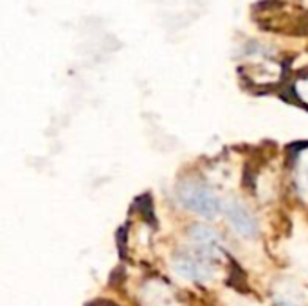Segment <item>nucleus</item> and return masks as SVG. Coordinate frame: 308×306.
<instances>
[{
  "mask_svg": "<svg viewBox=\"0 0 308 306\" xmlns=\"http://www.w3.org/2000/svg\"><path fill=\"white\" fill-rule=\"evenodd\" d=\"M177 270L182 274V276L189 277V279H197V281H202V279H207L209 277V268L204 261L200 259H193V257H180L177 261Z\"/></svg>",
  "mask_w": 308,
  "mask_h": 306,
  "instance_id": "obj_3",
  "label": "nucleus"
},
{
  "mask_svg": "<svg viewBox=\"0 0 308 306\" xmlns=\"http://www.w3.org/2000/svg\"><path fill=\"white\" fill-rule=\"evenodd\" d=\"M179 197L184 202L186 207L193 209L195 212H199L205 218H211L220 209L218 200L211 195V191L197 182L182 184L179 189Z\"/></svg>",
  "mask_w": 308,
  "mask_h": 306,
  "instance_id": "obj_1",
  "label": "nucleus"
},
{
  "mask_svg": "<svg viewBox=\"0 0 308 306\" xmlns=\"http://www.w3.org/2000/svg\"><path fill=\"white\" fill-rule=\"evenodd\" d=\"M279 306H294V305H290V303H279Z\"/></svg>",
  "mask_w": 308,
  "mask_h": 306,
  "instance_id": "obj_9",
  "label": "nucleus"
},
{
  "mask_svg": "<svg viewBox=\"0 0 308 306\" xmlns=\"http://www.w3.org/2000/svg\"><path fill=\"white\" fill-rule=\"evenodd\" d=\"M115 238H117V247H119V256L124 257L126 256V227H121L119 231L115 232Z\"/></svg>",
  "mask_w": 308,
  "mask_h": 306,
  "instance_id": "obj_7",
  "label": "nucleus"
},
{
  "mask_svg": "<svg viewBox=\"0 0 308 306\" xmlns=\"http://www.w3.org/2000/svg\"><path fill=\"white\" fill-rule=\"evenodd\" d=\"M132 207L135 211H139L144 218H146V222L155 225V214H154V204H152V198L150 195H141L139 198H135L134 200V205Z\"/></svg>",
  "mask_w": 308,
  "mask_h": 306,
  "instance_id": "obj_4",
  "label": "nucleus"
},
{
  "mask_svg": "<svg viewBox=\"0 0 308 306\" xmlns=\"http://www.w3.org/2000/svg\"><path fill=\"white\" fill-rule=\"evenodd\" d=\"M254 180H256V175H254L253 168H251V166H245V169H244V184H245V186H249L251 189H254Z\"/></svg>",
  "mask_w": 308,
  "mask_h": 306,
  "instance_id": "obj_8",
  "label": "nucleus"
},
{
  "mask_svg": "<svg viewBox=\"0 0 308 306\" xmlns=\"http://www.w3.org/2000/svg\"><path fill=\"white\" fill-rule=\"evenodd\" d=\"M227 216L233 222V225L238 229L240 234H244L247 238H254L258 232V222L256 218L247 211V209L238 202H229L227 204Z\"/></svg>",
  "mask_w": 308,
  "mask_h": 306,
  "instance_id": "obj_2",
  "label": "nucleus"
},
{
  "mask_svg": "<svg viewBox=\"0 0 308 306\" xmlns=\"http://www.w3.org/2000/svg\"><path fill=\"white\" fill-rule=\"evenodd\" d=\"M229 285L233 288H236L238 292H245V272L234 259H231V277H229Z\"/></svg>",
  "mask_w": 308,
  "mask_h": 306,
  "instance_id": "obj_6",
  "label": "nucleus"
},
{
  "mask_svg": "<svg viewBox=\"0 0 308 306\" xmlns=\"http://www.w3.org/2000/svg\"><path fill=\"white\" fill-rule=\"evenodd\" d=\"M191 238L197 240L199 243H202L204 247L205 245H214V243L218 242L216 234H214L211 229L202 227V225H193V227H191Z\"/></svg>",
  "mask_w": 308,
  "mask_h": 306,
  "instance_id": "obj_5",
  "label": "nucleus"
}]
</instances>
